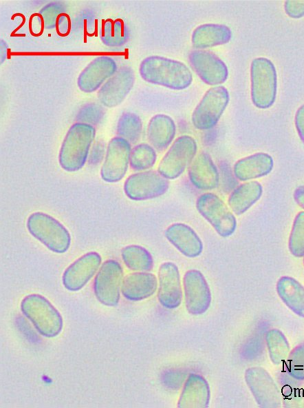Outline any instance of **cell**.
<instances>
[{
  "mask_svg": "<svg viewBox=\"0 0 304 408\" xmlns=\"http://www.w3.org/2000/svg\"><path fill=\"white\" fill-rule=\"evenodd\" d=\"M139 72L145 81L174 90L186 89L193 81L192 72L184 63L158 55L144 58Z\"/></svg>",
  "mask_w": 304,
  "mask_h": 408,
  "instance_id": "6da1fadb",
  "label": "cell"
},
{
  "mask_svg": "<svg viewBox=\"0 0 304 408\" xmlns=\"http://www.w3.org/2000/svg\"><path fill=\"white\" fill-rule=\"evenodd\" d=\"M96 136L94 126L75 123L67 130L62 142L58 163L69 172L80 170L88 159L90 149Z\"/></svg>",
  "mask_w": 304,
  "mask_h": 408,
  "instance_id": "7a4b0ae2",
  "label": "cell"
},
{
  "mask_svg": "<svg viewBox=\"0 0 304 408\" xmlns=\"http://www.w3.org/2000/svg\"><path fill=\"white\" fill-rule=\"evenodd\" d=\"M26 227L33 237L55 253H65L70 247L71 235L68 229L48 214L32 213L27 219Z\"/></svg>",
  "mask_w": 304,
  "mask_h": 408,
  "instance_id": "3957f363",
  "label": "cell"
},
{
  "mask_svg": "<svg viewBox=\"0 0 304 408\" xmlns=\"http://www.w3.org/2000/svg\"><path fill=\"white\" fill-rule=\"evenodd\" d=\"M277 73L268 58L254 59L250 65V95L252 103L259 109H268L275 102Z\"/></svg>",
  "mask_w": 304,
  "mask_h": 408,
  "instance_id": "277c9868",
  "label": "cell"
},
{
  "mask_svg": "<svg viewBox=\"0 0 304 408\" xmlns=\"http://www.w3.org/2000/svg\"><path fill=\"white\" fill-rule=\"evenodd\" d=\"M21 310L43 336L54 337L61 332L62 317L44 297L36 294L25 297L21 303Z\"/></svg>",
  "mask_w": 304,
  "mask_h": 408,
  "instance_id": "5b68a950",
  "label": "cell"
},
{
  "mask_svg": "<svg viewBox=\"0 0 304 408\" xmlns=\"http://www.w3.org/2000/svg\"><path fill=\"white\" fill-rule=\"evenodd\" d=\"M198 212L221 237L231 236L237 228V219L224 201L208 192L201 194L196 201Z\"/></svg>",
  "mask_w": 304,
  "mask_h": 408,
  "instance_id": "8992f818",
  "label": "cell"
},
{
  "mask_svg": "<svg viewBox=\"0 0 304 408\" xmlns=\"http://www.w3.org/2000/svg\"><path fill=\"white\" fill-rule=\"evenodd\" d=\"M197 151V144L193 136L177 137L160 160L158 172L168 180L178 178L188 167Z\"/></svg>",
  "mask_w": 304,
  "mask_h": 408,
  "instance_id": "52a82bcc",
  "label": "cell"
},
{
  "mask_svg": "<svg viewBox=\"0 0 304 408\" xmlns=\"http://www.w3.org/2000/svg\"><path fill=\"white\" fill-rule=\"evenodd\" d=\"M230 101L228 90L222 85L208 89L194 109L191 121L195 128L208 130L219 122Z\"/></svg>",
  "mask_w": 304,
  "mask_h": 408,
  "instance_id": "ba28073f",
  "label": "cell"
},
{
  "mask_svg": "<svg viewBox=\"0 0 304 408\" xmlns=\"http://www.w3.org/2000/svg\"><path fill=\"white\" fill-rule=\"evenodd\" d=\"M169 187V180L151 170L133 173L124 183V192L133 201L155 198L164 194Z\"/></svg>",
  "mask_w": 304,
  "mask_h": 408,
  "instance_id": "9c48e42d",
  "label": "cell"
},
{
  "mask_svg": "<svg viewBox=\"0 0 304 408\" xmlns=\"http://www.w3.org/2000/svg\"><path fill=\"white\" fill-rule=\"evenodd\" d=\"M123 280V269L115 260L105 261L100 267L94 283V294L103 305L115 306L120 300Z\"/></svg>",
  "mask_w": 304,
  "mask_h": 408,
  "instance_id": "30bf717a",
  "label": "cell"
},
{
  "mask_svg": "<svg viewBox=\"0 0 304 408\" xmlns=\"http://www.w3.org/2000/svg\"><path fill=\"white\" fill-rule=\"evenodd\" d=\"M131 143L127 140L115 136L108 143L100 176L107 183H116L122 180L128 170L131 151Z\"/></svg>",
  "mask_w": 304,
  "mask_h": 408,
  "instance_id": "8fae6325",
  "label": "cell"
},
{
  "mask_svg": "<svg viewBox=\"0 0 304 408\" xmlns=\"http://www.w3.org/2000/svg\"><path fill=\"white\" fill-rule=\"evenodd\" d=\"M185 305L189 314L199 316L209 308L212 296L203 274L197 269L187 271L183 277Z\"/></svg>",
  "mask_w": 304,
  "mask_h": 408,
  "instance_id": "7c38bea8",
  "label": "cell"
},
{
  "mask_svg": "<svg viewBox=\"0 0 304 408\" xmlns=\"http://www.w3.org/2000/svg\"><path fill=\"white\" fill-rule=\"evenodd\" d=\"M188 60L196 74L207 85L218 86L228 79L227 65L213 52L193 50L188 54Z\"/></svg>",
  "mask_w": 304,
  "mask_h": 408,
  "instance_id": "4fadbf2b",
  "label": "cell"
},
{
  "mask_svg": "<svg viewBox=\"0 0 304 408\" xmlns=\"http://www.w3.org/2000/svg\"><path fill=\"white\" fill-rule=\"evenodd\" d=\"M134 82L133 70L128 66L120 68L98 90L100 103L107 108L119 105L131 90Z\"/></svg>",
  "mask_w": 304,
  "mask_h": 408,
  "instance_id": "5bb4252c",
  "label": "cell"
},
{
  "mask_svg": "<svg viewBox=\"0 0 304 408\" xmlns=\"http://www.w3.org/2000/svg\"><path fill=\"white\" fill-rule=\"evenodd\" d=\"M117 70L118 65L113 58L106 55L97 57L78 75V87L85 93L95 92L99 90Z\"/></svg>",
  "mask_w": 304,
  "mask_h": 408,
  "instance_id": "9a60e30c",
  "label": "cell"
},
{
  "mask_svg": "<svg viewBox=\"0 0 304 408\" xmlns=\"http://www.w3.org/2000/svg\"><path fill=\"white\" fill-rule=\"evenodd\" d=\"M158 298L162 307L173 309L178 307L182 299L180 274L172 262L161 264L158 271Z\"/></svg>",
  "mask_w": 304,
  "mask_h": 408,
  "instance_id": "2e32d148",
  "label": "cell"
},
{
  "mask_svg": "<svg viewBox=\"0 0 304 408\" xmlns=\"http://www.w3.org/2000/svg\"><path fill=\"white\" fill-rule=\"evenodd\" d=\"M101 263V256L88 252L73 262L64 272L63 284L69 291H78L94 276Z\"/></svg>",
  "mask_w": 304,
  "mask_h": 408,
  "instance_id": "e0dca14e",
  "label": "cell"
},
{
  "mask_svg": "<svg viewBox=\"0 0 304 408\" xmlns=\"http://www.w3.org/2000/svg\"><path fill=\"white\" fill-rule=\"evenodd\" d=\"M188 175L191 183L198 190L210 191L219 186V171L205 152L195 156L188 166Z\"/></svg>",
  "mask_w": 304,
  "mask_h": 408,
  "instance_id": "ac0fdd59",
  "label": "cell"
},
{
  "mask_svg": "<svg viewBox=\"0 0 304 408\" xmlns=\"http://www.w3.org/2000/svg\"><path fill=\"white\" fill-rule=\"evenodd\" d=\"M167 241L182 254L195 258L203 251L202 241L197 232L189 225L182 223L170 225L164 231Z\"/></svg>",
  "mask_w": 304,
  "mask_h": 408,
  "instance_id": "d6986e66",
  "label": "cell"
},
{
  "mask_svg": "<svg viewBox=\"0 0 304 408\" xmlns=\"http://www.w3.org/2000/svg\"><path fill=\"white\" fill-rule=\"evenodd\" d=\"M273 167L274 161L269 154L257 152L238 160L232 171L238 181L246 182L268 175Z\"/></svg>",
  "mask_w": 304,
  "mask_h": 408,
  "instance_id": "ffe728a7",
  "label": "cell"
},
{
  "mask_svg": "<svg viewBox=\"0 0 304 408\" xmlns=\"http://www.w3.org/2000/svg\"><path fill=\"white\" fill-rule=\"evenodd\" d=\"M246 381L257 403L261 407H272L279 397L269 374L262 368L252 367L246 371Z\"/></svg>",
  "mask_w": 304,
  "mask_h": 408,
  "instance_id": "44dd1931",
  "label": "cell"
},
{
  "mask_svg": "<svg viewBox=\"0 0 304 408\" xmlns=\"http://www.w3.org/2000/svg\"><path fill=\"white\" fill-rule=\"evenodd\" d=\"M210 390L206 380L199 374H191L187 378L177 401L179 408H206Z\"/></svg>",
  "mask_w": 304,
  "mask_h": 408,
  "instance_id": "7402d4cb",
  "label": "cell"
},
{
  "mask_svg": "<svg viewBox=\"0 0 304 408\" xmlns=\"http://www.w3.org/2000/svg\"><path fill=\"white\" fill-rule=\"evenodd\" d=\"M158 287L156 276L148 272H135L127 275L122 280L121 292L129 300L146 299L155 292Z\"/></svg>",
  "mask_w": 304,
  "mask_h": 408,
  "instance_id": "603a6c76",
  "label": "cell"
},
{
  "mask_svg": "<svg viewBox=\"0 0 304 408\" xmlns=\"http://www.w3.org/2000/svg\"><path fill=\"white\" fill-rule=\"evenodd\" d=\"M176 133V125L169 115H154L148 123L146 135L150 145L157 151L167 149L172 143Z\"/></svg>",
  "mask_w": 304,
  "mask_h": 408,
  "instance_id": "cb8c5ba5",
  "label": "cell"
},
{
  "mask_svg": "<svg viewBox=\"0 0 304 408\" xmlns=\"http://www.w3.org/2000/svg\"><path fill=\"white\" fill-rule=\"evenodd\" d=\"M232 37L229 27L218 23H204L194 29L191 35L193 47L196 50H204L226 44Z\"/></svg>",
  "mask_w": 304,
  "mask_h": 408,
  "instance_id": "d4e9b609",
  "label": "cell"
},
{
  "mask_svg": "<svg viewBox=\"0 0 304 408\" xmlns=\"http://www.w3.org/2000/svg\"><path fill=\"white\" fill-rule=\"evenodd\" d=\"M262 194L263 187L258 181L243 182L230 193L228 205L235 214L241 215L260 199Z\"/></svg>",
  "mask_w": 304,
  "mask_h": 408,
  "instance_id": "484cf974",
  "label": "cell"
},
{
  "mask_svg": "<svg viewBox=\"0 0 304 408\" xmlns=\"http://www.w3.org/2000/svg\"><path fill=\"white\" fill-rule=\"evenodd\" d=\"M121 256L125 265L135 272H149L153 266V258L144 247L138 245H130L123 247Z\"/></svg>",
  "mask_w": 304,
  "mask_h": 408,
  "instance_id": "4316f807",
  "label": "cell"
},
{
  "mask_svg": "<svg viewBox=\"0 0 304 408\" xmlns=\"http://www.w3.org/2000/svg\"><path fill=\"white\" fill-rule=\"evenodd\" d=\"M100 38L109 47L124 45L129 38V28L120 19H107L102 26Z\"/></svg>",
  "mask_w": 304,
  "mask_h": 408,
  "instance_id": "83f0119b",
  "label": "cell"
},
{
  "mask_svg": "<svg viewBox=\"0 0 304 408\" xmlns=\"http://www.w3.org/2000/svg\"><path fill=\"white\" fill-rule=\"evenodd\" d=\"M142 132V123L138 114L127 112L120 116L116 126L117 136L134 144L140 140Z\"/></svg>",
  "mask_w": 304,
  "mask_h": 408,
  "instance_id": "f1b7e54d",
  "label": "cell"
},
{
  "mask_svg": "<svg viewBox=\"0 0 304 408\" xmlns=\"http://www.w3.org/2000/svg\"><path fill=\"white\" fill-rule=\"evenodd\" d=\"M156 160V150L151 145L142 143L131 149L129 165L135 171L149 170Z\"/></svg>",
  "mask_w": 304,
  "mask_h": 408,
  "instance_id": "f546056e",
  "label": "cell"
},
{
  "mask_svg": "<svg viewBox=\"0 0 304 408\" xmlns=\"http://www.w3.org/2000/svg\"><path fill=\"white\" fill-rule=\"evenodd\" d=\"M288 247L292 255L304 256V211L299 212L293 221Z\"/></svg>",
  "mask_w": 304,
  "mask_h": 408,
  "instance_id": "4dcf8cb0",
  "label": "cell"
},
{
  "mask_svg": "<svg viewBox=\"0 0 304 408\" xmlns=\"http://www.w3.org/2000/svg\"><path fill=\"white\" fill-rule=\"evenodd\" d=\"M105 115V108L99 103L91 102L83 105L76 115L78 123L96 126L100 123Z\"/></svg>",
  "mask_w": 304,
  "mask_h": 408,
  "instance_id": "1f68e13d",
  "label": "cell"
},
{
  "mask_svg": "<svg viewBox=\"0 0 304 408\" xmlns=\"http://www.w3.org/2000/svg\"><path fill=\"white\" fill-rule=\"evenodd\" d=\"M65 11V6L61 1H52L43 6L39 12L43 27L45 29L56 27L58 17Z\"/></svg>",
  "mask_w": 304,
  "mask_h": 408,
  "instance_id": "d6a6232c",
  "label": "cell"
},
{
  "mask_svg": "<svg viewBox=\"0 0 304 408\" xmlns=\"http://www.w3.org/2000/svg\"><path fill=\"white\" fill-rule=\"evenodd\" d=\"M298 386V382H296V380H293V377L292 378L287 377V380L286 378L282 379L281 391L285 402H296L301 400L303 392Z\"/></svg>",
  "mask_w": 304,
  "mask_h": 408,
  "instance_id": "836d02e7",
  "label": "cell"
},
{
  "mask_svg": "<svg viewBox=\"0 0 304 408\" xmlns=\"http://www.w3.org/2000/svg\"><path fill=\"white\" fill-rule=\"evenodd\" d=\"M301 353L297 350L293 353L287 360L286 365L287 367L290 376L296 379L304 378V353L303 352V346L301 347Z\"/></svg>",
  "mask_w": 304,
  "mask_h": 408,
  "instance_id": "e575fe53",
  "label": "cell"
},
{
  "mask_svg": "<svg viewBox=\"0 0 304 408\" xmlns=\"http://www.w3.org/2000/svg\"><path fill=\"white\" fill-rule=\"evenodd\" d=\"M219 185L221 183V188L226 192L230 193L238 185L237 178H235L233 171L229 168L227 165H222L219 170Z\"/></svg>",
  "mask_w": 304,
  "mask_h": 408,
  "instance_id": "d590c367",
  "label": "cell"
},
{
  "mask_svg": "<svg viewBox=\"0 0 304 408\" xmlns=\"http://www.w3.org/2000/svg\"><path fill=\"white\" fill-rule=\"evenodd\" d=\"M106 150L107 147L102 141H96L90 149L88 163L91 165L100 163L105 159Z\"/></svg>",
  "mask_w": 304,
  "mask_h": 408,
  "instance_id": "8d00e7d4",
  "label": "cell"
},
{
  "mask_svg": "<svg viewBox=\"0 0 304 408\" xmlns=\"http://www.w3.org/2000/svg\"><path fill=\"white\" fill-rule=\"evenodd\" d=\"M284 9L287 15L291 18L299 19L304 16V1H286Z\"/></svg>",
  "mask_w": 304,
  "mask_h": 408,
  "instance_id": "74e56055",
  "label": "cell"
},
{
  "mask_svg": "<svg viewBox=\"0 0 304 408\" xmlns=\"http://www.w3.org/2000/svg\"><path fill=\"white\" fill-rule=\"evenodd\" d=\"M294 125L300 139L304 143V104L301 105L296 112Z\"/></svg>",
  "mask_w": 304,
  "mask_h": 408,
  "instance_id": "f35d334b",
  "label": "cell"
},
{
  "mask_svg": "<svg viewBox=\"0 0 304 408\" xmlns=\"http://www.w3.org/2000/svg\"><path fill=\"white\" fill-rule=\"evenodd\" d=\"M293 197L297 205L304 210V185L298 186L294 190Z\"/></svg>",
  "mask_w": 304,
  "mask_h": 408,
  "instance_id": "ab89813d",
  "label": "cell"
},
{
  "mask_svg": "<svg viewBox=\"0 0 304 408\" xmlns=\"http://www.w3.org/2000/svg\"><path fill=\"white\" fill-rule=\"evenodd\" d=\"M6 43L4 42V41L1 40V63H3L5 59L3 52H6Z\"/></svg>",
  "mask_w": 304,
  "mask_h": 408,
  "instance_id": "60d3db41",
  "label": "cell"
}]
</instances>
